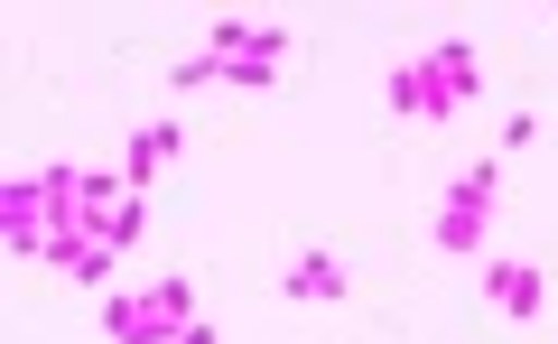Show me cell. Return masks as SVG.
Segmentation results:
<instances>
[{"label": "cell", "instance_id": "6da1fadb", "mask_svg": "<svg viewBox=\"0 0 558 344\" xmlns=\"http://www.w3.org/2000/svg\"><path fill=\"white\" fill-rule=\"evenodd\" d=\"M186 317H196L186 280H159V288H140V298H102V335L112 344H178Z\"/></svg>", "mask_w": 558, "mask_h": 344}, {"label": "cell", "instance_id": "7a4b0ae2", "mask_svg": "<svg viewBox=\"0 0 558 344\" xmlns=\"http://www.w3.org/2000/svg\"><path fill=\"white\" fill-rule=\"evenodd\" d=\"M391 112H400V122H447L457 94L438 84V65H428V57H400L391 65Z\"/></svg>", "mask_w": 558, "mask_h": 344}, {"label": "cell", "instance_id": "3957f363", "mask_svg": "<svg viewBox=\"0 0 558 344\" xmlns=\"http://www.w3.org/2000/svg\"><path fill=\"white\" fill-rule=\"evenodd\" d=\"M484 298H494L502 317H539L549 280H539V261H484Z\"/></svg>", "mask_w": 558, "mask_h": 344}, {"label": "cell", "instance_id": "277c9868", "mask_svg": "<svg viewBox=\"0 0 558 344\" xmlns=\"http://www.w3.org/2000/svg\"><path fill=\"white\" fill-rule=\"evenodd\" d=\"M428 65H438V84H447L457 102L484 94V57H475V38H438V47H428Z\"/></svg>", "mask_w": 558, "mask_h": 344}, {"label": "cell", "instance_id": "5b68a950", "mask_svg": "<svg viewBox=\"0 0 558 344\" xmlns=\"http://www.w3.org/2000/svg\"><path fill=\"white\" fill-rule=\"evenodd\" d=\"M289 298H307V307L344 298V270H336V251H299V261H289Z\"/></svg>", "mask_w": 558, "mask_h": 344}, {"label": "cell", "instance_id": "8992f818", "mask_svg": "<svg viewBox=\"0 0 558 344\" xmlns=\"http://www.w3.org/2000/svg\"><path fill=\"white\" fill-rule=\"evenodd\" d=\"M178 149H186V122H149V131L131 140V186H149L168 159H178Z\"/></svg>", "mask_w": 558, "mask_h": 344}, {"label": "cell", "instance_id": "52a82bcc", "mask_svg": "<svg viewBox=\"0 0 558 344\" xmlns=\"http://www.w3.org/2000/svg\"><path fill=\"white\" fill-rule=\"evenodd\" d=\"M494 196H502V168L494 159H475V168H457V186H447V205H457V214H494Z\"/></svg>", "mask_w": 558, "mask_h": 344}, {"label": "cell", "instance_id": "ba28073f", "mask_svg": "<svg viewBox=\"0 0 558 344\" xmlns=\"http://www.w3.org/2000/svg\"><path fill=\"white\" fill-rule=\"evenodd\" d=\"M428 243H438V251H457V261H475V251H484V223H475V214H457V205H438Z\"/></svg>", "mask_w": 558, "mask_h": 344}, {"label": "cell", "instance_id": "9c48e42d", "mask_svg": "<svg viewBox=\"0 0 558 344\" xmlns=\"http://www.w3.org/2000/svg\"><path fill=\"white\" fill-rule=\"evenodd\" d=\"M205 84H223V57L205 47V57H178V94H205Z\"/></svg>", "mask_w": 558, "mask_h": 344}, {"label": "cell", "instance_id": "30bf717a", "mask_svg": "<svg viewBox=\"0 0 558 344\" xmlns=\"http://www.w3.org/2000/svg\"><path fill=\"white\" fill-rule=\"evenodd\" d=\"M178 344H215V325H205V317H186V335Z\"/></svg>", "mask_w": 558, "mask_h": 344}]
</instances>
